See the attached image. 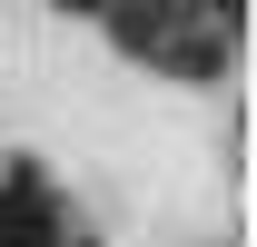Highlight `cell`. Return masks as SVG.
<instances>
[{
  "label": "cell",
  "mask_w": 257,
  "mask_h": 247,
  "mask_svg": "<svg viewBox=\"0 0 257 247\" xmlns=\"http://www.w3.org/2000/svg\"><path fill=\"white\" fill-rule=\"evenodd\" d=\"M50 247H69V237H50Z\"/></svg>",
  "instance_id": "6da1fadb"
}]
</instances>
